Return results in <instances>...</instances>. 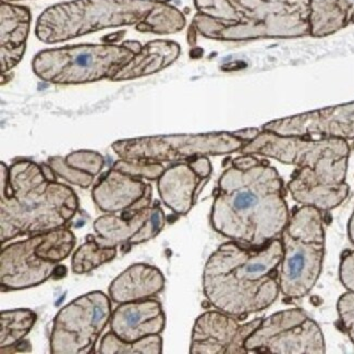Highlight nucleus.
<instances>
[{
    "label": "nucleus",
    "instance_id": "19",
    "mask_svg": "<svg viewBox=\"0 0 354 354\" xmlns=\"http://www.w3.org/2000/svg\"><path fill=\"white\" fill-rule=\"evenodd\" d=\"M165 288V277L158 268L147 264L129 267L113 280L109 295L115 303L147 300L160 295Z\"/></svg>",
    "mask_w": 354,
    "mask_h": 354
},
{
    "label": "nucleus",
    "instance_id": "34",
    "mask_svg": "<svg viewBox=\"0 0 354 354\" xmlns=\"http://www.w3.org/2000/svg\"><path fill=\"white\" fill-rule=\"evenodd\" d=\"M348 236H349L350 241L354 244V212L348 223Z\"/></svg>",
    "mask_w": 354,
    "mask_h": 354
},
{
    "label": "nucleus",
    "instance_id": "21",
    "mask_svg": "<svg viewBox=\"0 0 354 354\" xmlns=\"http://www.w3.org/2000/svg\"><path fill=\"white\" fill-rule=\"evenodd\" d=\"M180 53L181 48L175 41H149L111 77V81L133 80L162 71L178 59Z\"/></svg>",
    "mask_w": 354,
    "mask_h": 354
},
{
    "label": "nucleus",
    "instance_id": "23",
    "mask_svg": "<svg viewBox=\"0 0 354 354\" xmlns=\"http://www.w3.org/2000/svg\"><path fill=\"white\" fill-rule=\"evenodd\" d=\"M36 315L30 310H7L1 313V349L15 346L31 330Z\"/></svg>",
    "mask_w": 354,
    "mask_h": 354
},
{
    "label": "nucleus",
    "instance_id": "20",
    "mask_svg": "<svg viewBox=\"0 0 354 354\" xmlns=\"http://www.w3.org/2000/svg\"><path fill=\"white\" fill-rule=\"evenodd\" d=\"M202 178L190 164H177L165 170L158 179V191L165 205L178 215H187L194 205L195 193Z\"/></svg>",
    "mask_w": 354,
    "mask_h": 354
},
{
    "label": "nucleus",
    "instance_id": "10",
    "mask_svg": "<svg viewBox=\"0 0 354 354\" xmlns=\"http://www.w3.org/2000/svg\"><path fill=\"white\" fill-rule=\"evenodd\" d=\"M111 319V303L103 292H90L72 301L55 319L52 353H92Z\"/></svg>",
    "mask_w": 354,
    "mask_h": 354
},
{
    "label": "nucleus",
    "instance_id": "9",
    "mask_svg": "<svg viewBox=\"0 0 354 354\" xmlns=\"http://www.w3.org/2000/svg\"><path fill=\"white\" fill-rule=\"evenodd\" d=\"M248 353L324 354L326 344L319 324L302 308L272 314L255 329L244 344Z\"/></svg>",
    "mask_w": 354,
    "mask_h": 354
},
{
    "label": "nucleus",
    "instance_id": "33",
    "mask_svg": "<svg viewBox=\"0 0 354 354\" xmlns=\"http://www.w3.org/2000/svg\"><path fill=\"white\" fill-rule=\"evenodd\" d=\"M259 133H261V130L257 128L245 129V130H241V131L234 132V136L239 138L245 144L253 141Z\"/></svg>",
    "mask_w": 354,
    "mask_h": 354
},
{
    "label": "nucleus",
    "instance_id": "15",
    "mask_svg": "<svg viewBox=\"0 0 354 354\" xmlns=\"http://www.w3.org/2000/svg\"><path fill=\"white\" fill-rule=\"evenodd\" d=\"M41 234L11 244L1 252V286L26 289L39 285L55 272L54 263L43 259L39 252Z\"/></svg>",
    "mask_w": 354,
    "mask_h": 354
},
{
    "label": "nucleus",
    "instance_id": "25",
    "mask_svg": "<svg viewBox=\"0 0 354 354\" xmlns=\"http://www.w3.org/2000/svg\"><path fill=\"white\" fill-rule=\"evenodd\" d=\"M100 353H155L162 352V338L153 335L136 342H124L113 333L106 335L100 342Z\"/></svg>",
    "mask_w": 354,
    "mask_h": 354
},
{
    "label": "nucleus",
    "instance_id": "29",
    "mask_svg": "<svg viewBox=\"0 0 354 354\" xmlns=\"http://www.w3.org/2000/svg\"><path fill=\"white\" fill-rule=\"evenodd\" d=\"M49 162H50L49 164L52 165L53 169H55V171L60 177L68 180L70 183L80 185L82 187H88L92 185L94 176L70 167V166H68L67 162H64L62 158H52Z\"/></svg>",
    "mask_w": 354,
    "mask_h": 354
},
{
    "label": "nucleus",
    "instance_id": "11",
    "mask_svg": "<svg viewBox=\"0 0 354 354\" xmlns=\"http://www.w3.org/2000/svg\"><path fill=\"white\" fill-rule=\"evenodd\" d=\"M240 151L242 154L270 157L299 168H316L330 160L349 157L350 145L342 139L283 136L262 130L253 141L244 144Z\"/></svg>",
    "mask_w": 354,
    "mask_h": 354
},
{
    "label": "nucleus",
    "instance_id": "30",
    "mask_svg": "<svg viewBox=\"0 0 354 354\" xmlns=\"http://www.w3.org/2000/svg\"><path fill=\"white\" fill-rule=\"evenodd\" d=\"M339 278L346 291L354 292V250L342 257L339 266Z\"/></svg>",
    "mask_w": 354,
    "mask_h": 354
},
{
    "label": "nucleus",
    "instance_id": "22",
    "mask_svg": "<svg viewBox=\"0 0 354 354\" xmlns=\"http://www.w3.org/2000/svg\"><path fill=\"white\" fill-rule=\"evenodd\" d=\"M310 36L326 37L346 28L338 0H310Z\"/></svg>",
    "mask_w": 354,
    "mask_h": 354
},
{
    "label": "nucleus",
    "instance_id": "26",
    "mask_svg": "<svg viewBox=\"0 0 354 354\" xmlns=\"http://www.w3.org/2000/svg\"><path fill=\"white\" fill-rule=\"evenodd\" d=\"M113 168L132 177L139 176L149 180L160 179L162 172L165 171L164 166L160 162H142V160H120L115 162Z\"/></svg>",
    "mask_w": 354,
    "mask_h": 354
},
{
    "label": "nucleus",
    "instance_id": "24",
    "mask_svg": "<svg viewBox=\"0 0 354 354\" xmlns=\"http://www.w3.org/2000/svg\"><path fill=\"white\" fill-rule=\"evenodd\" d=\"M115 254L117 249L115 247H105L92 240L83 244L75 252L72 259V270L77 274L91 272L104 263L115 259Z\"/></svg>",
    "mask_w": 354,
    "mask_h": 354
},
{
    "label": "nucleus",
    "instance_id": "31",
    "mask_svg": "<svg viewBox=\"0 0 354 354\" xmlns=\"http://www.w3.org/2000/svg\"><path fill=\"white\" fill-rule=\"evenodd\" d=\"M191 167L202 179H206L212 174V165L206 156L196 157L189 162Z\"/></svg>",
    "mask_w": 354,
    "mask_h": 354
},
{
    "label": "nucleus",
    "instance_id": "1",
    "mask_svg": "<svg viewBox=\"0 0 354 354\" xmlns=\"http://www.w3.org/2000/svg\"><path fill=\"white\" fill-rule=\"evenodd\" d=\"M289 219L283 180L267 162L245 169L231 166L221 175L211 213L218 234L259 249L278 239Z\"/></svg>",
    "mask_w": 354,
    "mask_h": 354
},
{
    "label": "nucleus",
    "instance_id": "32",
    "mask_svg": "<svg viewBox=\"0 0 354 354\" xmlns=\"http://www.w3.org/2000/svg\"><path fill=\"white\" fill-rule=\"evenodd\" d=\"M339 6L346 18V26L354 24V0H338Z\"/></svg>",
    "mask_w": 354,
    "mask_h": 354
},
{
    "label": "nucleus",
    "instance_id": "17",
    "mask_svg": "<svg viewBox=\"0 0 354 354\" xmlns=\"http://www.w3.org/2000/svg\"><path fill=\"white\" fill-rule=\"evenodd\" d=\"M111 333L124 342H139L153 335H160L166 325V316L158 301L147 300L122 303L115 308L111 322Z\"/></svg>",
    "mask_w": 354,
    "mask_h": 354
},
{
    "label": "nucleus",
    "instance_id": "6",
    "mask_svg": "<svg viewBox=\"0 0 354 354\" xmlns=\"http://www.w3.org/2000/svg\"><path fill=\"white\" fill-rule=\"evenodd\" d=\"M280 241V292L290 300L304 298L313 290L323 270L326 238L322 211L301 206L290 216Z\"/></svg>",
    "mask_w": 354,
    "mask_h": 354
},
{
    "label": "nucleus",
    "instance_id": "4",
    "mask_svg": "<svg viewBox=\"0 0 354 354\" xmlns=\"http://www.w3.org/2000/svg\"><path fill=\"white\" fill-rule=\"evenodd\" d=\"M193 28L206 39L250 41L310 36V0H194Z\"/></svg>",
    "mask_w": 354,
    "mask_h": 354
},
{
    "label": "nucleus",
    "instance_id": "2",
    "mask_svg": "<svg viewBox=\"0 0 354 354\" xmlns=\"http://www.w3.org/2000/svg\"><path fill=\"white\" fill-rule=\"evenodd\" d=\"M281 259L279 239L259 249L234 241L221 244L204 267V295L216 310L234 317L259 313L279 297Z\"/></svg>",
    "mask_w": 354,
    "mask_h": 354
},
{
    "label": "nucleus",
    "instance_id": "14",
    "mask_svg": "<svg viewBox=\"0 0 354 354\" xmlns=\"http://www.w3.org/2000/svg\"><path fill=\"white\" fill-rule=\"evenodd\" d=\"M262 130L283 136L354 140V102L270 121Z\"/></svg>",
    "mask_w": 354,
    "mask_h": 354
},
{
    "label": "nucleus",
    "instance_id": "3",
    "mask_svg": "<svg viewBox=\"0 0 354 354\" xmlns=\"http://www.w3.org/2000/svg\"><path fill=\"white\" fill-rule=\"evenodd\" d=\"M136 26L142 33L183 31L185 18L174 6L156 0H71L47 8L37 19L36 37L55 44L86 34Z\"/></svg>",
    "mask_w": 354,
    "mask_h": 354
},
{
    "label": "nucleus",
    "instance_id": "5",
    "mask_svg": "<svg viewBox=\"0 0 354 354\" xmlns=\"http://www.w3.org/2000/svg\"><path fill=\"white\" fill-rule=\"evenodd\" d=\"M77 209L75 193L35 162L1 164V242L64 226Z\"/></svg>",
    "mask_w": 354,
    "mask_h": 354
},
{
    "label": "nucleus",
    "instance_id": "7",
    "mask_svg": "<svg viewBox=\"0 0 354 354\" xmlns=\"http://www.w3.org/2000/svg\"><path fill=\"white\" fill-rule=\"evenodd\" d=\"M139 41L122 45L80 44L46 49L34 57L32 69L54 84H85L111 79L141 50Z\"/></svg>",
    "mask_w": 354,
    "mask_h": 354
},
{
    "label": "nucleus",
    "instance_id": "13",
    "mask_svg": "<svg viewBox=\"0 0 354 354\" xmlns=\"http://www.w3.org/2000/svg\"><path fill=\"white\" fill-rule=\"evenodd\" d=\"M262 317L239 324L221 310L198 316L193 327L190 352L193 354L248 353L244 344L262 323Z\"/></svg>",
    "mask_w": 354,
    "mask_h": 354
},
{
    "label": "nucleus",
    "instance_id": "27",
    "mask_svg": "<svg viewBox=\"0 0 354 354\" xmlns=\"http://www.w3.org/2000/svg\"><path fill=\"white\" fill-rule=\"evenodd\" d=\"M66 162L70 167L79 171L86 172L95 176L100 174L104 167V158L97 153L93 151H77L66 158Z\"/></svg>",
    "mask_w": 354,
    "mask_h": 354
},
{
    "label": "nucleus",
    "instance_id": "18",
    "mask_svg": "<svg viewBox=\"0 0 354 354\" xmlns=\"http://www.w3.org/2000/svg\"><path fill=\"white\" fill-rule=\"evenodd\" d=\"M31 11L24 6L1 1L0 6V58L1 73L16 67L26 53V39L31 28Z\"/></svg>",
    "mask_w": 354,
    "mask_h": 354
},
{
    "label": "nucleus",
    "instance_id": "28",
    "mask_svg": "<svg viewBox=\"0 0 354 354\" xmlns=\"http://www.w3.org/2000/svg\"><path fill=\"white\" fill-rule=\"evenodd\" d=\"M337 312L342 328L354 344V292L346 291L339 298Z\"/></svg>",
    "mask_w": 354,
    "mask_h": 354
},
{
    "label": "nucleus",
    "instance_id": "8",
    "mask_svg": "<svg viewBox=\"0 0 354 354\" xmlns=\"http://www.w3.org/2000/svg\"><path fill=\"white\" fill-rule=\"evenodd\" d=\"M244 142L234 133L164 136L115 142L113 151L124 160L142 162H180L208 155L240 151Z\"/></svg>",
    "mask_w": 354,
    "mask_h": 354
},
{
    "label": "nucleus",
    "instance_id": "16",
    "mask_svg": "<svg viewBox=\"0 0 354 354\" xmlns=\"http://www.w3.org/2000/svg\"><path fill=\"white\" fill-rule=\"evenodd\" d=\"M92 196L100 211L139 212L151 205V187L113 168L94 187Z\"/></svg>",
    "mask_w": 354,
    "mask_h": 354
},
{
    "label": "nucleus",
    "instance_id": "12",
    "mask_svg": "<svg viewBox=\"0 0 354 354\" xmlns=\"http://www.w3.org/2000/svg\"><path fill=\"white\" fill-rule=\"evenodd\" d=\"M349 157L333 160L319 167L299 168L288 183L293 200L301 205L313 206L322 212L333 211L349 196L346 183Z\"/></svg>",
    "mask_w": 354,
    "mask_h": 354
}]
</instances>
